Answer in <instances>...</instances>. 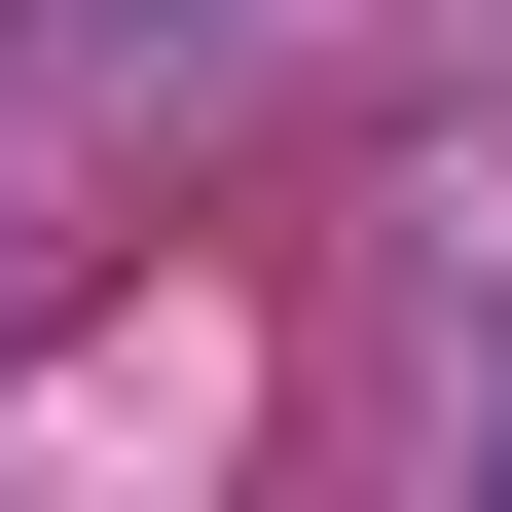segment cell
Listing matches in <instances>:
<instances>
[{"label": "cell", "instance_id": "1", "mask_svg": "<svg viewBox=\"0 0 512 512\" xmlns=\"http://www.w3.org/2000/svg\"><path fill=\"white\" fill-rule=\"evenodd\" d=\"M476 512H512V439H476Z\"/></svg>", "mask_w": 512, "mask_h": 512}]
</instances>
